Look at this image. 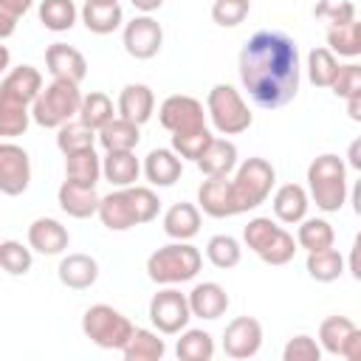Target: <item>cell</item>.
Instances as JSON below:
<instances>
[{
    "mask_svg": "<svg viewBox=\"0 0 361 361\" xmlns=\"http://www.w3.org/2000/svg\"><path fill=\"white\" fill-rule=\"evenodd\" d=\"M327 48L336 56L355 59L361 54V23L350 20V23H341V25H330L327 28Z\"/></svg>",
    "mask_w": 361,
    "mask_h": 361,
    "instance_id": "obj_37",
    "label": "cell"
},
{
    "mask_svg": "<svg viewBox=\"0 0 361 361\" xmlns=\"http://www.w3.org/2000/svg\"><path fill=\"white\" fill-rule=\"evenodd\" d=\"M206 259H209L214 268H220V271L237 268L240 259H243V245H240V240L231 237V234H214V237H209V243H206Z\"/></svg>",
    "mask_w": 361,
    "mask_h": 361,
    "instance_id": "obj_38",
    "label": "cell"
},
{
    "mask_svg": "<svg viewBox=\"0 0 361 361\" xmlns=\"http://www.w3.org/2000/svg\"><path fill=\"white\" fill-rule=\"evenodd\" d=\"M197 209L214 220L234 217V200H231V183L228 178H206L197 189Z\"/></svg>",
    "mask_w": 361,
    "mask_h": 361,
    "instance_id": "obj_22",
    "label": "cell"
},
{
    "mask_svg": "<svg viewBox=\"0 0 361 361\" xmlns=\"http://www.w3.org/2000/svg\"><path fill=\"white\" fill-rule=\"evenodd\" d=\"M79 102H82V90L76 82L51 79L48 85H42V90L31 102V121L45 130H56L65 121L76 118Z\"/></svg>",
    "mask_w": 361,
    "mask_h": 361,
    "instance_id": "obj_6",
    "label": "cell"
},
{
    "mask_svg": "<svg viewBox=\"0 0 361 361\" xmlns=\"http://www.w3.org/2000/svg\"><path fill=\"white\" fill-rule=\"evenodd\" d=\"M158 212H161V200L152 192V186H138V183L113 189L99 200L96 209L102 226L110 231H130L135 226L152 223Z\"/></svg>",
    "mask_w": 361,
    "mask_h": 361,
    "instance_id": "obj_2",
    "label": "cell"
},
{
    "mask_svg": "<svg viewBox=\"0 0 361 361\" xmlns=\"http://www.w3.org/2000/svg\"><path fill=\"white\" fill-rule=\"evenodd\" d=\"M65 180L82 186H96L102 180V158L96 155V147L65 155Z\"/></svg>",
    "mask_w": 361,
    "mask_h": 361,
    "instance_id": "obj_31",
    "label": "cell"
},
{
    "mask_svg": "<svg viewBox=\"0 0 361 361\" xmlns=\"http://www.w3.org/2000/svg\"><path fill=\"white\" fill-rule=\"evenodd\" d=\"M206 116L220 135H240L254 124V113L248 110L243 93L228 82H217L206 93Z\"/></svg>",
    "mask_w": 361,
    "mask_h": 361,
    "instance_id": "obj_7",
    "label": "cell"
},
{
    "mask_svg": "<svg viewBox=\"0 0 361 361\" xmlns=\"http://www.w3.org/2000/svg\"><path fill=\"white\" fill-rule=\"evenodd\" d=\"M344 102H347V116H350L353 121H361V93L347 96Z\"/></svg>",
    "mask_w": 361,
    "mask_h": 361,
    "instance_id": "obj_52",
    "label": "cell"
},
{
    "mask_svg": "<svg viewBox=\"0 0 361 361\" xmlns=\"http://www.w3.org/2000/svg\"><path fill=\"white\" fill-rule=\"evenodd\" d=\"M99 200H102V195L96 192V186H82V183H73V180H62V186L56 192L59 209L68 217H76V220L93 217L96 209H99Z\"/></svg>",
    "mask_w": 361,
    "mask_h": 361,
    "instance_id": "obj_23",
    "label": "cell"
},
{
    "mask_svg": "<svg viewBox=\"0 0 361 361\" xmlns=\"http://www.w3.org/2000/svg\"><path fill=\"white\" fill-rule=\"evenodd\" d=\"M90 3H118V0H90Z\"/></svg>",
    "mask_w": 361,
    "mask_h": 361,
    "instance_id": "obj_56",
    "label": "cell"
},
{
    "mask_svg": "<svg viewBox=\"0 0 361 361\" xmlns=\"http://www.w3.org/2000/svg\"><path fill=\"white\" fill-rule=\"evenodd\" d=\"M8 68H11V51H8L6 45H0V76H3Z\"/></svg>",
    "mask_w": 361,
    "mask_h": 361,
    "instance_id": "obj_55",
    "label": "cell"
},
{
    "mask_svg": "<svg viewBox=\"0 0 361 361\" xmlns=\"http://www.w3.org/2000/svg\"><path fill=\"white\" fill-rule=\"evenodd\" d=\"M14 31H17V17H11L8 11H3V8H0V42H3V39H8Z\"/></svg>",
    "mask_w": 361,
    "mask_h": 361,
    "instance_id": "obj_51",
    "label": "cell"
},
{
    "mask_svg": "<svg viewBox=\"0 0 361 361\" xmlns=\"http://www.w3.org/2000/svg\"><path fill=\"white\" fill-rule=\"evenodd\" d=\"M192 319L189 299L175 285H164L149 299V322L161 336H178Z\"/></svg>",
    "mask_w": 361,
    "mask_h": 361,
    "instance_id": "obj_9",
    "label": "cell"
},
{
    "mask_svg": "<svg viewBox=\"0 0 361 361\" xmlns=\"http://www.w3.org/2000/svg\"><path fill=\"white\" fill-rule=\"evenodd\" d=\"M262 347V324L254 316H237L223 330V353L228 358H254Z\"/></svg>",
    "mask_w": 361,
    "mask_h": 361,
    "instance_id": "obj_14",
    "label": "cell"
},
{
    "mask_svg": "<svg viewBox=\"0 0 361 361\" xmlns=\"http://www.w3.org/2000/svg\"><path fill=\"white\" fill-rule=\"evenodd\" d=\"M113 116H116V110H113V99H110L107 93H102V90L82 93L79 113H76V118H79L82 124H87L90 130H99V127H104Z\"/></svg>",
    "mask_w": 361,
    "mask_h": 361,
    "instance_id": "obj_35",
    "label": "cell"
},
{
    "mask_svg": "<svg viewBox=\"0 0 361 361\" xmlns=\"http://www.w3.org/2000/svg\"><path fill=\"white\" fill-rule=\"evenodd\" d=\"M237 71L245 93L262 110L285 107L299 93L302 59L299 45L285 31L262 28L245 39L237 56Z\"/></svg>",
    "mask_w": 361,
    "mask_h": 361,
    "instance_id": "obj_1",
    "label": "cell"
},
{
    "mask_svg": "<svg viewBox=\"0 0 361 361\" xmlns=\"http://www.w3.org/2000/svg\"><path fill=\"white\" fill-rule=\"evenodd\" d=\"M121 42L133 59H152L164 45V28L152 14H138L124 23Z\"/></svg>",
    "mask_w": 361,
    "mask_h": 361,
    "instance_id": "obj_12",
    "label": "cell"
},
{
    "mask_svg": "<svg viewBox=\"0 0 361 361\" xmlns=\"http://www.w3.org/2000/svg\"><path fill=\"white\" fill-rule=\"evenodd\" d=\"M141 172L149 180V186L166 189V186H175L180 180L183 161L178 158V152L172 147H158V149H149L147 152V158L141 164Z\"/></svg>",
    "mask_w": 361,
    "mask_h": 361,
    "instance_id": "obj_17",
    "label": "cell"
},
{
    "mask_svg": "<svg viewBox=\"0 0 361 361\" xmlns=\"http://www.w3.org/2000/svg\"><path fill=\"white\" fill-rule=\"evenodd\" d=\"M228 183H231V200L237 214L254 212L271 197V189L276 183V169L271 166V161L254 155L234 166V175H228Z\"/></svg>",
    "mask_w": 361,
    "mask_h": 361,
    "instance_id": "obj_5",
    "label": "cell"
},
{
    "mask_svg": "<svg viewBox=\"0 0 361 361\" xmlns=\"http://www.w3.org/2000/svg\"><path fill=\"white\" fill-rule=\"evenodd\" d=\"M347 158H350V166H353V169H361V141H358V138L350 144Z\"/></svg>",
    "mask_w": 361,
    "mask_h": 361,
    "instance_id": "obj_54",
    "label": "cell"
},
{
    "mask_svg": "<svg viewBox=\"0 0 361 361\" xmlns=\"http://www.w3.org/2000/svg\"><path fill=\"white\" fill-rule=\"evenodd\" d=\"M271 209H274V217L279 223L296 226L302 217H307V209H310L307 189L299 183H282L271 197Z\"/></svg>",
    "mask_w": 361,
    "mask_h": 361,
    "instance_id": "obj_24",
    "label": "cell"
},
{
    "mask_svg": "<svg viewBox=\"0 0 361 361\" xmlns=\"http://www.w3.org/2000/svg\"><path fill=\"white\" fill-rule=\"evenodd\" d=\"M186 299H189V310H192V316L206 319V322L220 319V316L228 310V305H231L226 288L217 285V282H197V285L186 293Z\"/></svg>",
    "mask_w": 361,
    "mask_h": 361,
    "instance_id": "obj_20",
    "label": "cell"
},
{
    "mask_svg": "<svg viewBox=\"0 0 361 361\" xmlns=\"http://www.w3.org/2000/svg\"><path fill=\"white\" fill-rule=\"evenodd\" d=\"M56 276L65 288L71 290H87L96 285L99 279V262L90 257V254H68L59 259V268H56Z\"/></svg>",
    "mask_w": 361,
    "mask_h": 361,
    "instance_id": "obj_25",
    "label": "cell"
},
{
    "mask_svg": "<svg viewBox=\"0 0 361 361\" xmlns=\"http://www.w3.org/2000/svg\"><path fill=\"white\" fill-rule=\"evenodd\" d=\"M31 6H34V0H0V8L8 11V14L17 17V20H20Z\"/></svg>",
    "mask_w": 361,
    "mask_h": 361,
    "instance_id": "obj_50",
    "label": "cell"
},
{
    "mask_svg": "<svg viewBox=\"0 0 361 361\" xmlns=\"http://www.w3.org/2000/svg\"><path fill=\"white\" fill-rule=\"evenodd\" d=\"M79 17H82V23L90 34H102V37L113 34L124 23V11H121L118 3H90V0H85Z\"/></svg>",
    "mask_w": 361,
    "mask_h": 361,
    "instance_id": "obj_30",
    "label": "cell"
},
{
    "mask_svg": "<svg viewBox=\"0 0 361 361\" xmlns=\"http://www.w3.org/2000/svg\"><path fill=\"white\" fill-rule=\"evenodd\" d=\"M135 324L113 305H90L82 316V333L102 350H121L133 336Z\"/></svg>",
    "mask_w": 361,
    "mask_h": 361,
    "instance_id": "obj_8",
    "label": "cell"
},
{
    "mask_svg": "<svg viewBox=\"0 0 361 361\" xmlns=\"http://www.w3.org/2000/svg\"><path fill=\"white\" fill-rule=\"evenodd\" d=\"M130 3H133V8L141 11V14H152V11H158V8L164 6V0H130Z\"/></svg>",
    "mask_w": 361,
    "mask_h": 361,
    "instance_id": "obj_53",
    "label": "cell"
},
{
    "mask_svg": "<svg viewBox=\"0 0 361 361\" xmlns=\"http://www.w3.org/2000/svg\"><path fill=\"white\" fill-rule=\"evenodd\" d=\"M347 164L333 152L316 155L307 166V197L316 203V209L333 214L347 203Z\"/></svg>",
    "mask_w": 361,
    "mask_h": 361,
    "instance_id": "obj_3",
    "label": "cell"
},
{
    "mask_svg": "<svg viewBox=\"0 0 361 361\" xmlns=\"http://www.w3.org/2000/svg\"><path fill=\"white\" fill-rule=\"evenodd\" d=\"M330 90L338 99H347V96L361 93V65H355V62L338 65V71H336V76L330 82Z\"/></svg>",
    "mask_w": 361,
    "mask_h": 361,
    "instance_id": "obj_47",
    "label": "cell"
},
{
    "mask_svg": "<svg viewBox=\"0 0 361 361\" xmlns=\"http://www.w3.org/2000/svg\"><path fill=\"white\" fill-rule=\"evenodd\" d=\"M28 124H31V107L11 104V102L0 99V138L11 141L17 135H25Z\"/></svg>",
    "mask_w": 361,
    "mask_h": 361,
    "instance_id": "obj_44",
    "label": "cell"
},
{
    "mask_svg": "<svg viewBox=\"0 0 361 361\" xmlns=\"http://www.w3.org/2000/svg\"><path fill=\"white\" fill-rule=\"evenodd\" d=\"M141 175V161L135 158V149H110L102 158V178L121 189V186H133Z\"/></svg>",
    "mask_w": 361,
    "mask_h": 361,
    "instance_id": "obj_26",
    "label": "cell"
},
{
    "mask_svg": "<svg viewBox=\"0 0 361 361\" xmlns=\"http://www.w3.org/2000/svg\"><path fill=\"white\" fill-rule=\"evenodd\" d=\"M158 121L169 133L197 130V127H206V107H203L200 99H195L189 93H172L161 102Z\"/></svg>",
    "mask_w": 361,
    "mask_h": 361,
    "instance_id": "obj_11",
    "label": "cell"
},
{
    "mask_svg": "<svg viewBox=\"0 0 361 361\" xmlns=\"http://www.w3.org/2000/svg\"><path fill=\"white\" fill-rule=\"evenodd\" d=\"M319 347L322 353L341 355L347 361L361 358V330L347 316H327L319 324Z\"/></svg>",
    "mask_w": 361,
    "mask_h": 361,
    "instance_id": "obj_10",
    "label": "cell"
},
{
    "mask_svg": "<svg viewBox=\"0 0 361 361\" xmlns=\"http://www.w3.org/2000/svg\"><path fill=\"white\" fill-rule=\"evenodd\" d=\"M28 186H31V155L14 141H0V192L8 197H20Z\"/></svg>",
    "mask_w": 361,
    "mask_h": 361,
    "instance_id": "obj_13",
    "label": "cell"
},
{
    "mask_svg": "<svg viewBox=\"0 0 361 361\" xmlns=\"http://www.w3.org/2000/svg\"><path fill=\"white\" fill-rule=\"evenodd\" d=\"M307 276L316 282H336L344 274V257L338 248H322V251H307Z\"/></svg>",
    "mask_w": 361,
    "mask_h": 361,
    "instance_id": "obj_34",
    "label": "cell"
},
{
    "mask_svg": "<svg viewBox=\"0 0 361 361\" xmlns=\"http://www.w3.org/2000/svg\"><path fill=\"white\" fill-rule=\"evenodd\" d=\"M96 141L102 144L104 152H110V149H135L138 141H141V127L121 118V116H113L104 127L96 130Z\"/></svg>",
    "mask_w": 361,
    "mask_h": 361,
    "instance_id": "obj_29",
    "label": "cell"
},
{
    "mask_svg": "<svg viewBox=\"0 0 361 361\" xmlns=\"http://www.w3.org/2000/svg\"><path fill=\"white\" fill-rule=\"evenodd\" d=\"M56 147H59L62 155H71V152H79V149H90V147H96V130L82 124L79 118H71L62 127H56Z\"/></svg>",
    "mask_w": 361,
    "mask_h": 361,
    "instance_id": "obj_39",
    "label": "cell"
},
{
    "mask_svg": "<svg viewBox=\"0 0 361 361\" xmlns=\"http://www.w3.org/2000/svg\"><path fill=\"white\" fill-rule=\"evenodd\" d=\"M34 265V254L28 245H23L20 240H3L0 243V268L11 276H23L28 274Z\"/></svg>",
    "mask_w": 361,
    "mask_h": 361,
    "instance_id": "obj_42",
    "label": "cell"
},
{
    "mask_svg": "<svg viewBox=\"0 0 361 361\" xmlns=\"http://www.w3.org/2000/svg\"><path fill=\"white\" fill-rule=\"evenodd\" d=\"M319 358H322V347L307 333L288 338V344L282 347V361H319Z\"/></svg>",
    "mask_w": 361,
    "mask_h": 361,
    "instance_id": "obj_46",
    "label": "cell"
},
{
    "mask_svg": "<svg viewBox=\"0 0 361 361\" xmlns=\"http://www.w3.org/2000/svg\"><path fill=\"white\" fill-rule=\"evenodd\" d=\"M336 71H338V56H336L330 48L319 45V48H313V51L307 54V79H310L316 87H330Z\"/></svg>",
    "mask_w": 361,
    "mask_h": 361,
    "instance_id": "obj_41",
    "label": "cell"
},
{
    "mask_svg": "<svg viewBox=\"0 0 361 361\" xmlns=\"http://www.w3.org/2000/svg\"><path fill=\"white\" fill-rule=\"evenodd\" d=\"M195 164L206 178H228L237 166V144L228 141V138L214 135Z\"/></svg>",
    "mask_w": 361,
    "mask_h": 361,
    "instance_id": "obj_21",
    "label": "cell"
},
{
    "mask_svg": "<svg viewBox=\"0 0 361 361\" xmlns=\"http://www.w3.org/2000/svg\"><path fill=\"white\" fill-rule=\"evenodd\" d=\"M71 243V234L68 228L54 220V217H37L31 226H28V248L42 254V257H56L68 248Z\"/></svg>",
    "mask_w": 361,
    "mask_h": 361,
    "instance_id": "obj_19",
    "label": "cell"
},
{
    "mask_svg": "<svg viewBox=\"0 0 361 361\" xmlns=\"http://www.w3.org/2000/svg\"><path fill=\"white\" fill-rule=\"evenodd\" d=\"M276 220H271V217H251L248 220V226L243 228V243H245V248H251L254 254L276 234Z\"/></svg>",
    "mask_w": 361,
    "mask_h": 361,
    "instance_id": "obj_48",
    "label": "cell"
},
{
    "mask_svg": "<svg viewBox=\"0 0 361 361\" xmlns=\"http://www.w3.org/2000/svg\"><path fill=\"white\" fill-rule=\"evenodd\" d=\"M175 341V355L180 361H212L214 358V338L200 327H183Z\"/></svg>",
    "mask_w": 361,
    "mask_h": 361,
    "instance_id": "obj_32",
    "label": "cell"
},
{
    "mask_svg": "<svg viewBox=\"0 0 361 361\" xmlns=\"http://www.w3.org/2000/svg\"><path fill=\"white\" fill-rule=\"evenodd\" d=\"M296 245L305 251H322L336 245V231L324 217H302L296 223Z\"/></svg>",
    "mask_w": 361,
    "mask_h": 361,
    "instance_id": "obj_33",
    "label": "cell"
},
{
    "mask_svg": "<svg viewBox=\"0 0 361 361\" xmlns=\"http://www.w3.org/2000/svg\"><path fill=\"white\" fill-rule=\"evenodd\" d=\"M76 17H79V8L73 6V0H42L39 3V23L54 34L71 31L76 25Z\"/></svg>",
    "mask_w": 361,
    "mask_h": 361,
    "instance_id": "obj_36",
    "label": "cell"
},
{
    "mask_svg": "<svg viewBox=\"0 0 361 361\" xmlns=\"http://www.w3.org/2000/svg\"><path fill=\"white\" fill-rule=\"evenodd\" d=\"M251 11V0H214L212 3V20L220 28H234L240 25Z\"/></svg>",
    "mask_w": 361,
    "mask_h": 361,
    "instance_id": "obj_45",
    "label": "cell"
},
{
    "mask_svg": "<svg viewBox=\"0 0 361 361\" xmlns=\"http://www.w3.org/2000/svg\"><path fill=\"white\" fill-rule=\"evenodd\" d=\"M313 14L319 20H327L330 25H341V23L355 20V3H350V0H322L313 8Z\"/></svg>",
    "mask_w": 361,
    "mask_h": 361,
    "instance_id": "obj_49",
    "label": "cell"
},
{
    "mask_svg": "<svg viewBox=\"0 0 361 361\" xmlns=\"http://www.w3.org/2000/svg\"><path fill=\"white\" fill-rule=\"evenodd\" d=\"M212 138L214 135H212L209 127H197V130H186V133H172V149L178 152L180 161H197Z\"/></svg>",
    "mask_w": 361,
    "mask_h": 361,
    "instance_id": "obj_43",
    "label": "cell"
},
{
    "mask_svg": "<svg viewBox=\"0 0 361 361\" xmlns=\"http://www.w3.org/2000/svg\"><path fill=\"white\" fill-rule=\"evenodd\" d=\"M42 73L39 68L34 65H17V68H8L3 73V82H0V99L3 102H11V104H23V107H31V102L37 99V93L42 90Z\"/></svg>",
    "mask_w": 361,
    "mask_h": 361,
    "instance_id": "obj_15",
    "label": "cell"
},
{
    "mask_svg": "<svg viewBox=\"0 0 361 361\" xmlns=\"http://www.w3.org/2000/svg\"><path fill=\"white\" fill-rule=\"evenodd\" d=\"M121 355L124 361H161L166 355V341L161 338L158 330L135 327L127 344L121 347Z\"/></svg>",
    "mask_w": 361,
    "mask_h": 361,
    "instance_id": "obj_28",
    "label": "cell"
},
{
    "mask_svg": "<svg viewBox=\"0 0 361 361\" xmlns=\"http://www.w3.org/2000/svg\"><path fill=\"white\" fill-rule=\"evenodd\" d=\"M203 268V254L189 240H172L147 257V276L155 285H183Z\"/></svg>",
    "mask_w": 361,
    "mask_h": 361,
    "instance_id": "obj_4",
    "label": "cell"
},
{
    "mask_svg": "<svg viewBox=\"0 0 361 361\" xmlns=\"http://www.w3.org/2000/svg\"><path fill=\"white\" fill-rule=\"evenodd\" d=\"M116 110H118L121 118H127V121H133L138 127L147 124L152 118V113H155V93H152V87L144 85V82L124 85L121 93H118Z\"/></svg>",
    "mask_w": 361,
    "mask_h": 361,
    "instance_id": "obj_18",
    "label": "cell"
},
{
    "mask_svg": "<svg viewBox=\"0 0 361 361\" xmlns=\"http://www.w3.org/2000/svg\"><path fill=\"white\" fill-rule=\"evenodd\" d=\"M45 68H48L51 79H68L76 85H82V79L87 76L85 54L68 42H51L45 48Z\"/></svg>",
    "mask_w": 361,
    "mask_h": 361,
    "instance_id": "obj_16",
    "label": "cell"
},
{
    "mask_svg": "<svg viewBox=\"0 0 361 361\" xmlns=\"http://www.w3.org/2000/svg\"><path fill=\"white\" fill-rule=\"evenodd\" d=\"M296 237L288 231V228H276V234L257 251V257L265 262V265H288L290 259H293V254H296Z\"/></svg>",
    "mask_w": 361,
    "mask_h": 361,
    "instance_id": "obj_40",
    "label": "cell"
},
{
    "mask_svg": "<svg viewBox=\"0 0 361 361\" xmlns=\"http://www.w3.org/2000/svg\"><path fill=\"white\" fill-rule=\"evenodd\" d=\"M200 231V209L195 203H172L164 212V234L169 240H192Z\"/></svg>",
    "mask_w": 361,
    "mask_h": 361,
    "instance_id": "obj_27",
    "label": "cell"
}]
</instances>
